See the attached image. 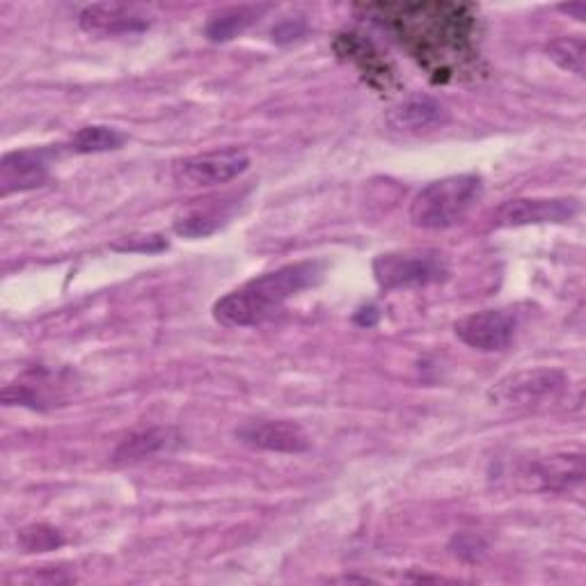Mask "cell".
<instances>
[{
    "label": "cell",
    "mask_w": 586,
    "mask_h": 586,
    "mask_svg": "<svg viewBox=\"0 0 586 586\" xmlns=\"http://www.w3.org/2000/svg\"><path fill=\"white\" fill-rule=\"evenodd\" d=\"M112 248L122 252H160L168 248V241L160 234H137V237H127Z\"/></svg>",
    "instance_id": "d6986e66"
},
{
    "label": "cell",
    "mask_w": 586,
    "mask_h": 586,
    "mask_svg": "<svg viewBox=\"0 0 586 586\" xmlns=\"http://www.w3.org/2000/svg\"><path fill=\"white\" fill-rule=\"evenodd\" d=\"M237 438L252 450L275 454H302L310 450V438L289 419H252L237 429Z\"/></svg>",
    "instance_id": "52a82bcc"
},
{
    "label": "cell",
    "mask_w": 586,
    "mask_h": 586,
    "mask_svg": "<svg viewBox=\"0 0 586 586\" xmlns=\"http://www.w3.org/2000/svg\"><path fill=\"white\" fill-rule=\"evenodd\" d=\"M518 331V319L509 310H483L467 314L456 321V337L470 348L483 350V354H495L504 350Z\"/></svg>",
    "instance_id": "8992f818"
},
{
    "label": "cell",
    "mask_w": 586,
    "mask_h": 586,
    "mask_svg": "<svg viewBox=\"0 0 586 586\" xmlns=\"http://www.w3.org/2000/svg\"><path fill=\"white\" fill-rule=\"evenodd\" d=\"M548 56L566 72L584 76V62H586V46L582 37H561L550 41Z\"/></svg>",
    "instance_id": "e0dca14e"
},
{
    "label": "cell",
    "mask_w": 586,
    "mask_h": 586,
    "mask_svg": "<svg viewBox=\"0 0 586 586\" xmlns=\"http://www.w3.org/2000/svg\"><path fill=\"white\" fill-rule=\"evenodd\" d=\"M304 31H308V26H304V21H300V19H287V21L279 23V26L273 31V39L277 44H289V41L302 37Z\"/></svg>",
    "instance_id": "44dd1931"
},
{
    "label": "cell",
    "mask_w": 586,
    "mask_h": 586,
    "mask_svg": "<svg viewBox=\"0 0 586 586\" xmlns=\"http://www.w3.org/2000/svg\"><path fill=\"white\" fill-rule=\"evenodd\" d=\"M483 181L477 175H452L431 181L410 202V223L419 229H450L467 218L481 200Z\"/></svg>",
    "instance_id": "7a4b0ae2"
},
{
    "label": "cell",
    "mask_w": 586,
    "mask_h": 586,
    "mask_svg": "<svg viewBox=\"0 0 586 586\" xmlns=\"http://www.w3.org/2000/svg\"><path fill=\"white\" fill-rule=\"evenodd\" d=\"M447 260L438 250L387 252L373 260V275L385 291L427 287L447 277Z\"/></svg>",
    "instance_id": "3957f363"
},
{
    "label": "cell",
    "mask_w": 586,
    "mask_h": 586,
    "mask_svg": "<svg viewBox=\"0 0 586 586\" xmlns=\"http://www.w3.org/2000/svg\"><path fill=\"white\" fill-rule=\"evenodd\" d=\"M49 150L12 152L0 163V191L3 195L33 191L49 179Z\"/></svg>",
    "instance_id": "30bf717a"
},
{
    "label": "cell",
    "mask_w": 586,
    "mask_h": 586,
    "mask_svg": "<svg viewBox=\"0 0 586 586\" xmlns=\"http://www.w3.org/2000/svg\"><path fill=\"white\" fill-rule=\"evenodd\" d=\"M124 140H127L124 133L110 127H83L81 131H76L69 147L76 154H101L120 150L124 145Z\"/></svg>",
    "instance_id": "2e32d148"
},
{
    "label": "cell",
    "mask_w": 586,
    "mask_h": 586,
    "mask_svg": "<svg viewBox=\"0 0 586 586\" xmlns=\"http://www.w3.org/2000/svg\"><path fill=\"white\" fill-rule=\"evenodd\" d=\"M250 166V156L243 150H214L195 154L179 160L175 166V179L181 186L206 189V186H220L243 175Z\"/></svg>",
    "instance_id": "5b68a950"
},
{
    "label": "cell",
    "mask_w": 586,
    "mask_h": 586,
    "mask_svg": "<svg viewBox=\"0 0 586 586\" xmlns=\"http://www.w3.org/2000/svg\"><path fill=\"white\" fill-rule=\"evenodd\" d=\"M260 12L262 8H252V5L223 10L216 16H211L204 33L211 41H229L234 37H239L246 28H250L256 21V16H260Z\"/></svg>",
    "instance_id": "5bb4252c"
},
{
    "label": "cell",
    "mask_w": 586,
    "mask_h": 586,
    "mask_svg": "<svg viewBox=\"0 0 586 586\" xmlns=\"http://www.w3.org/2000/svg\"><path fill=\"white\" fill-rule=\"evenodd\" d=\"M323 277V264L296 262L250 279L214 304V316L227 327H250L271 319L300 291L314 287Z\"/></svg>",
    "instance_id": "6da1fadb"
},
{
    "label": "cell",
    "mask_w": 586,
    "mask_h": 586,
    "mask_svg": "<svg viewBox=\"0 0 586 586\" xmlns=\"http://www.w3.org/2000/svg\"><path fill=\"white\" fill-rule=\"evenodd\" d=\"M16 541L23 552H51L64 546V536L60 529L39 523L23 527L16 536Z\"/></svg>",
    "instance_id": "ac0fdd59"
},
{
    "label": "cell",
    "mask_w": 586,
    "mask_h": 586,
    "mask_svg": "<svg viewBox=\"0 0 586 586\" xmlns=\"http://www.w3.org/2000/svg\"><path fill=\"white\" fill-rule=\"evenodd\" d=\"M584 461L582 456H552L531 465V479L538 481L543 490H569L575 483H582Z\"/></svg>",
    "instance_id": "7c38bea8"
},
{
    "label": "cell",
    "mask_w": 586,
    "mask_h": 586,
    "mask_svg": "<svg viewBox=\"0 0 586 586\" xmlns=\"http://www.w3.org/2000/svg\"><path fill=\"white\" fill-rule=\"evenodd\" d=\"M223 225V211L216 204L193 206L175 220V231L186 239H204Z\"/></svg>",
    "instance_id": "9a60e30c"
},
{
    "label": "cell",
    "mask_w": 586,
    "mask_h": 586,
    "mask_svg": "<svg viewBox=\"0 0 586 586\" xmlns=\"http://www.w3.org/2000/svg\"><path fill=\"white\" fill-rule=\"evenodd\" d=\"M579 204L569 198H534V200H511L498 208V227H525L541 223H569L577 216Z\"/></svg>",
    "instance_id": "ba28073f"
},
{
    "label": "cell",
    "mask_w": 586,
    "mask_h": 586,
    "mask_svg": "<svg viewBox=\"0 0 586 586\" xmlns=\"http://www.w3.org/2000/svg\"><path fill=\"white\" fill-rule=\"evenodd\" d=\"M387 122L398 131H429L450 122V110L429 95H410L390 108Z\"/></svg>",
    "instance_id": "8fae6325"
},
{
    "label": "cell",
    "mask_w": 586,
    "mask_h": 586,
    "mask_svg": "<svg viewBox=\"0 0 586 586\" xmlns=\"http://www.w3.org/2000/svg\"><path fill=\"white\" fill-rule=\"evenodd\" d=\"M85 33L95 35H131L150 28V16L135 5L124 3H95L79 14Z\"/></svg>",
    "instance_id": "9c48e42d"
},
{
    "label": "cell",
    "mask_w": 586,
    "mask_h": 586,
    "mask_svg": "<svg viewBox=\"0 0 586 586\" xmlns=\"http://www.w3.org/2000/svg\"><path fill=\"white\" fill-rule=\"evenodd\" d=\"M379 321V312H376V308H364V310H360L358 314H356V323H360V325H373V323H376Z\"/></svg>",
    "instance_id": "7402d4cb"
},
{
    "label": "cell",
    "mask_w": 586,
    "mask_h": 586,
    "mask_svg": "<svg viewBox=\"0 0 586 586\" xmlns=\"http://www.w3.org/2000/svg\"><path fill=\"white\" fill-rule=\"evenodd\" d=\"M170 442H172V431L170 429L154 427V429L137 431V433L129 435L127 440H122L120 447H117L115 454H112V461L115 463L145 461V458L166 450Z\"/></svg>",
    "instance_id": "4fadbf2b"
},
{
    "label": "cell",
    "mask_w": 586,
    "mask_h": 586,
    "mask_svg": "<svg viewBox=\"0 0 586 586\" xmlns=\"http://www.w3.org/2000/svg\"><path fill=\"white\" fill-rule=\"evenodd\" d=\"M452 550L465 561H479L486 554V543L475 534H461L452 541Z\"/></svg>",
    "instance_id": "ffe728a7"
},
{
    "label": "cell",
    "mask_w": 586,
    "mask_h": 586,
    "mask_svg": "<svg viewBox=\"0 0 586 586\" xmlns=\"http://www.w3.org/2000/svg\"><path fill=\"white\" fill-rule=\"evenodd\" d=\"M561 10H564V12H577V19H579V21H582L584 14H586V5H584V3H577V5H564Z\"/></svg>",
    "instance_id": "603a6c76"
},
{
    "label": "cell",
    "mask_w": 586,
    "mask_h": 586,
    "mask_svg": "<svg viewBox=\"0 0 586 586\" xmlns=\"http://www.w3.org/2000/svg\"><path fill=\"white\" fill-rule=\"evenodd\" d=\"M566 387V373L559 369H527L515 371L488 390V398L495 406H534L557 396Z\"/></svg>",
    "instance_id": "277c9868"
}]
</instances>
